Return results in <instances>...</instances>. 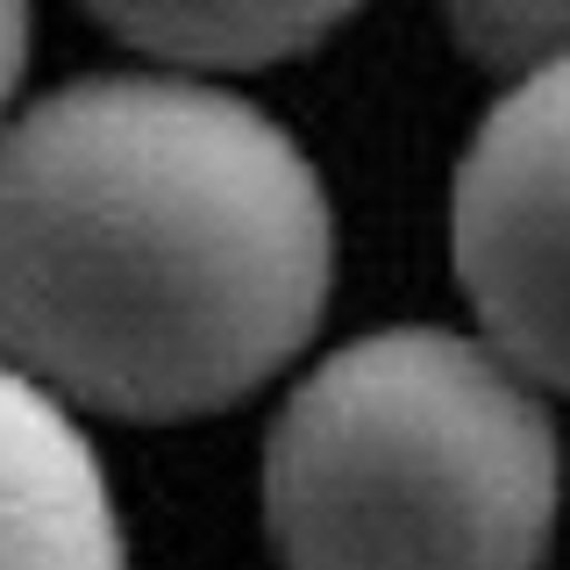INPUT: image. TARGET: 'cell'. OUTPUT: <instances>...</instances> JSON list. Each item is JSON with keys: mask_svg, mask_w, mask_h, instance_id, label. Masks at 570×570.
Here are the masks:
<instances>
[{"mask_svg": "<svg viewBox=\"0 0 570 570\" xmlns=\"http://www.w3.org/2000/svg\"><path fill=\"white\" fill-rule=\"evenodd\" d=\"M321 171L243 94L100 71L0 129V364L107 421H200L321 328Z\"/></svg>", "mask_w": 570, "mask_h": 570, "instance_id": "cell-1", "label": "cell"}, {"mask_svg": "<svg viewBox=\"0 0 570 570\" xmlns=\"http://www.w3.org/2000/svg\"><path fill=\"white\" fill-rule=\"evenodd\" d=\"M557 421L492 343L385 328L321 356L264 442L285 570H542Z\"/></svg>", "mask_w": 570, "mask_h": 570, "instance_id": "cell-2", "label": "cell"}, {"mask_svg": "<svg viewBox=\"0 0 570 570\" xmlns=\"http://www.w3.org/2000/svg\"><path fill=\"white\" fill-rule=\"evenodd\" d=\"M450 264L485 343L570 392V58L507 86L450 186Z\"/></svg>", "mask_w": 570, "mask_h": 570, "instance_id": "cell-3", "label": "cell"}, {"mask_svg": "<svg viewBox=\"0 0 570 570\" xmlns=\"http://www.w3.org/2000/svg\"><path fill=\"white\" fill-rule=\"evenodd\" d=\"M0 570H129L94 442L14 364H0Z\"/></svg>", "mask_w": 570, "mask_h": 570, "instance_id": "cell-4", "label": "cell"}, {"mask_svg": "<svg viewBox=\"0 0 570 570\" xmlns=\"http://www.w3.org/2000/svg\"><path fill=\"white\" fill-rule=\"evenodd\" d=\"M86 8L150 58L257 71L314 50L343 14H356V0H86Z\"/></svg>", "mask_w": 570, "mask_h": 570, "instance_id": "cell-5", "label": "cell"}, {"mask_svg": "<svg viewBox=\"0 0 570 570\" xmlns=\"http://www.w3.org/2000/svg\"><path fill=\"white\" fill-rule=\"evenodd\" d=\"M456 50L507 86L570 58V0H442Z\"/></svg>", "mask_w": 570, "mask_h": 570, "instance_id": "cell-6", "label": "cell"}, {"mask_svg": "<svg viewBox=\"0 0 570 570\" xmlns=\"http://www.w3.org/2000/svg\"><path fill=\"white\" fill-rule=\"evenodd\" d=\"M22 65H29V0H0V115L22 86Z\"/></svg>", "mask_w": 570, "mask_h": 570, "instance_id": "cell-7", "label": "cell"}]
</instances>
